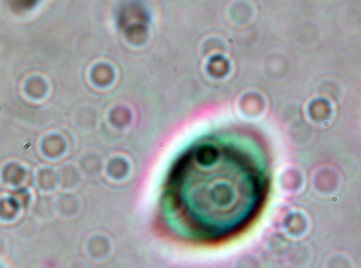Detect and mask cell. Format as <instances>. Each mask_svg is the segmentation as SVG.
<instances>
[{
  "label": "cell",
  "instance_id": "1",
  "mask_svg": "<svg viewBox=\"0 0 361 268\" xmlns=\"http://www.w3.org/2000/svg\"><path fill=\"white\" fill-rule=\"evenodd\" d=\"M268 191L267 165L257 146L212 137L188 150L169 177V213L196 240L223 241L259 215Z\"/></svg>",
  "mask_w": 361,
  "mask_h": 268
}]
</instances>
